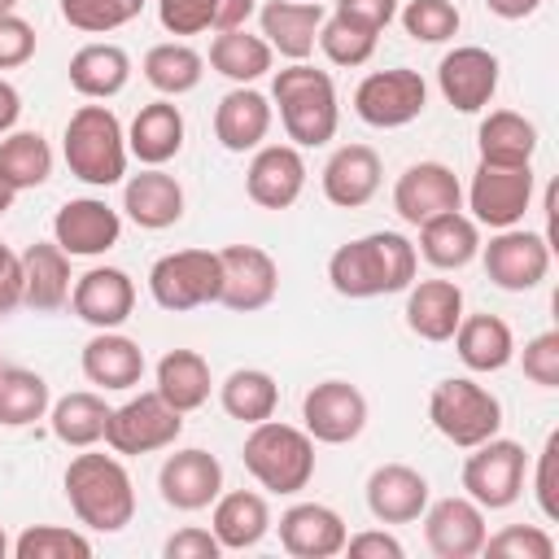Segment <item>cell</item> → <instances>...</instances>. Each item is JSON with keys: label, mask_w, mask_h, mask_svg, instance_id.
<instances>
[{"label": "cell", "mask_w": 559, "mask_h": 559, "mask_svg": "<svg viewBox=\"0 0 559 559\" xmlns=\"http://www.w3.org/2000/svg\"><path fill=\"white\" fill-rule=\"evenodd\" d=\"M415 266H419V253L402 231H371L341 245L328 258V280L341 297L367 301L384 293H406L415 284Z\"/></svg>", "instance_id": "1"}, {"label": "cell", "mask_w": 559, "mask_h": 559, "mask_svg": "<svg viewBox=\"0 0 559 559\" xmlns=\"http://www.w3.org/2000/svg\"><path fill=\"white\" fill-rule=\"evenodd\" d=\"M61 485H66L70 511L92 533H122L135 515V485L118 454H92L87 445L83 454L70 459Z\"/></svg>", "instance_id": "2"}, {"label": "cell", "mask_w": 559, "mask_h": 559, "mask_svg": "<svg viewBox=\"0 0 559 559\" xmlns=\"http://www.w3.org/2000/svg\"><path fill=\"white\" fill-rule=\"evenodd\" d=\"M271 100L280 105L284 135L297 148H319V144H328L336 135L341 105H336V83H332L328 70H314L306 61H293L288 70L275 74Z\"/></svg>", "instance_id": "3"}, {"label": "cell", "mask_w": 559, "mask_h": 559, "mask_svg": "<svg viewBox=\"0 0 559 559\" xmlns=\"http://www.w3.org/2000/svg\"><path fill=\"white\" fill-rule=\"evenodd\" d=\"M61 157L74 179L92 188H114L127 175V131L109 105H79L61 135Z\"/></svg>", "instance_id": "4"}, {"label": "cell", "mask_w": 559, "mask_h": 559, "mask_svg": "<svg viewBox=\"0 0 559 559\" xmlns=\"http://www.w3.org/2000/svg\"><path fill=\"white\" fill-rule=\"evenodd\" d=\"M240 459H245V472L271 493H301L314 480V441H310V432L293 428V424H280L275 415L262 419V424H249Z\"/></svg>", "instance_id": "5"}, {"label": "cell", "mask_w": 559, "mask_h": 559, "mask_svg": "<svg viewBox=\"0 0 559 559\" xmlns=\"http://www.w3.org/2000/svg\"><path fill=\"white\" fill-rule=\"evenodd\" d=\"M428 419H432V428L450 445L472 450V445L498 437V428H502V402L485 384H476L467 376H450V380L432 384V393H428Z\"/></svg>", "instance_id": "6"}, {"label": "cell", "mask_w": 559, "mask_h": 559, "mask_svg": "<svg viewBox=\"0 0 559 559\" xmlns=\"http://www.w3.org/2000/svg\"><path fill=\"white\" fill-rule=\"evenodd\" d=\"M218 284H223V266L218 253L210 249H175L148 266V293L170 314L218 301Z\"/></svg>", "instance_id": "7"}, {"label": "cell", "mask_w": 559, "mask_h": 559, "mask_svg": "<svg viewBox=\"0 0 559 559\" xmlns=\"http://www.w3.org/2000/svg\"><path fill=\"white\" fill-rule=\"evenodd\" d=\"M524 445L511 437H489L480 445H472V454L463 459V489L476 507L485 511H507L520 502L524 493Z\"/></svg>", "instance_id": "8"}, {"label": "cell", "mask_w": 559, "mask_h": 559, "mask_svg": "<svg viewBox=\"0 0 559 559\" xmlns=\"http://www.w3.org/2000/svg\"><path fill=\"white\" fill-rule=\"evenodd\" d=\"M179 432H183V415L153 389V393H140L109 411L105 445L114 454H153V450L175 445Z\"/></svg>", "instance_id": "9"}, {"label": "cell", "mask_w": 559, "mask_h": 559, "mask_svg": "<svg viewBox=\"0 0 559 559\" xmlns=\"http://www.w3.org/2000/svg\"><path fill=\"white\" fill-rule=\"evenodd\" d=\"M424 105H428V83L411 66L376 70V74H367L354 87V114L367 127H380V131H393V127L415 122L424 114Z\"/></svg>", "instance_id": "10"}, {"label": "cell", "mask_w": 559, "mask_h": 559, "mask_svg": "<svg viewBox=\"0 0 559 559\" xmlns=\"http://www.w3.org/2000/svg\"><path fill=\"white\" fill-rule=\"evenodd\" d=\"M533 205V166H489L480 162L467 183V210L476 227H520Z\"/></svg>", "instance_id": "11"}, {"label": "cell", "mask_w": 559, "mask_h": 559, "mask_svg": "<svg viewBox=\"0 0 559 559\" xmlns=\"http://www.w3.org/2000/svg\"><path fill=\"white\" fill-rule=\"evenodd\" d=\"M480 262L502 293H528L550 271V240L528 227H502L489 245H480Z\"/></svg>", "instance_id": "12"}, {"label": "cell", "mask_w": 559, "mask_h": 559, "mask_svg": "<svg viewBox=\"0 0 559 559\" xmlns=\"http://www.w3.org/2000/svg\"><path fill=\"white\" fill-rule=\"evenodd\" d=\"M301 428L319 445H349L367 428V397L349 380H319L301 397Z\"/></svg>", "instance_id": "13"}, {"label": "cell", "mask_w": 559, "mask_h": 559, "mask_svg": "<svg viewBox=\"0 0 559 559\" xmlns=\"http://www.w3.org/2000/svg\"><path fill=\"white\" fill-rule=\"evenodd\" d=\"M218 266H223V284H218V306L236 310V314H253L266 310L280 293V266L266 249L258 245H227L218 249Z\"/></svg>", "instance_id": "14"}, {"label": "cell", "mask_w": 559, "mask_h": 559, "mask_svg": "<svg viewBox=\"0 0 559 559\" xmlns=\"http://www.w3.org/2000/svg\"><path fill=\"white\" fill-rule=\"evenodd\" d=\"M393 210L402 223L419 227L437 214L463 210V183L445 162H415L393 183Z\"/></svg>", "instance_id": "15"}, {"label": "cell", "mask_w": 559, "mask_h": 559, "mask_svg": "<svg viewBox=\"0 0 559 559\" xmlns=\"http://www.w3.org/2000/svg\"><path fill=\"white\" fill-rule=\"evenodd\" d=\"M485 537V507H476L467 493L437 498L424 507V542L437 559H472L480 555Z\"/></svg>", "instance_id": "16"}, {"label": "cell", "mask_w": 559, "mask_h": 559, "mask_svg": "<svg viewBox=\"0 0 559 559\" xmlns=\"http://www.w3.org/2000/svg\"><path fill=\"white\" fill-rule=\"evenodd\" d=\"M118 236H122V214L100 197H74L52 214V240L70 258H100L118 245Z\"/></svg>", "instance_id": "17"}, {"label": "cell", "mask_w": 559, "mask_h": 559, "mask_svg": "<svg viewBox=\"0 0 559 559\" xmlns=\"http://www.w3.org/2000/svg\"><path fill=\"white\" fill-rule=\"evenodd\" d=\"M157 489H162V502L175 511H205L223 493V463L201 445L175 450L157 472Z\"/></svg>", "instance_id": "18"}, {"label": "cell", "mask_w": 559, "mask_h": 559, "mask_svg": "<svg viewBox=\"0 0 559 559\" xmlns=\"http://www.w3.org/2000/svg\"><path fill=\"white\" fill-rule=\"evenodd\" d=\"M437 87L459 114H480L498 92V57L480 44L450 48L437 66Z\"/></svg>", "instance_id": "19"}, {"label": "cell", "mask_w": 559, "mask_h": 559, "mask_svg": "<svg viewBox=\"0 0 559 559\" xmlns=\"http://www.w3.org/2000/svg\"><path fill=\"white\" fill-rule=\"evenodd\" d=\"M306 188V157L297 144H258L245 170V192L262 210H288Z\"/></svg>", "instance_id": "20"}, {"label": "cell", "mask_w": 559, "mask_h": 559, "mask_svg": "<svg viewBox=\"0 0 559 559\" xmlns=\"http://www.w3.org/2000/svg\"><path fill=\"white\" fill-rule=\"evenodd\" d=\"M70 310L96 328V332H109V328H122L135 310V284L122 266H92L74 280L70 288Z\"/></svg>", "instance_id": "21"}, {"label": "cell", "mask_w": 559, "mask_h": 559, "mask_svg": "<svg viewBox=\"0 0 559 559\" xmlns=\"http://www.w3.org/2000/svg\"><path fill=\"white\" fill-rule=\"evenodd\" d=\"M345 520L328 502H293L280 515V546L293 559H332L345 550Z\"/></svg>", "instance_id": "22"}, {"label": "cell", "mask_w": 559, "mask_h": 559, "mask_svg": "<svg viewBox=\"0 0 559 559\" xmlns=\"http://www.w3.org/2000/svg\"><path fill=\"white\" fill-rule=\"evenodd\" d=\"M22 306L35 314H52L70 301V253L57 240H35L22 253Z\"/></svg>", "instance_id": "23"}, {"label": "cell", "mask_w": 559, "mask_h": 559, "mask_svg": "<svg viewBox=\"0 0 559 559\" xmlns=\"http://www.w3.org/2000/svg\"><path fill=\"white\" fill-rule=\"evenodd\" d=\"M258 22H262V39L271 44V52L288 61H306L323 26V4L319 0H266L258 9Z\"/></svg>", "instance_id": "24"}, {"label": "cell", "mask_w": 559, "mask_h": 559, "mask_svg": "<svg viewBox=\"0 0 559 559\" xmlns=\"http://www.w3.org/2000/svg\"><path fill=\"white\" fill-rule=\"evenodd\" d=\"M380 153L371 144H341L323 166V197L336 210H358L380 192Z\"/></svg>", "instance_id": "25"}, {"label": "cell", "mask_w": 559, "mask_h": 559, "mask_svg": "<svg viewBox=\"0 0 559 559\" xmlns=\"http://www.w3.org/2000/svg\"><path fill=\"white\" fill-rule=\"evenodd\" d=\"M122 210L144 231H166L183 218V188L162 166H144L122 183Z\"/></svg>", "instance_id": "26"}, {"label": "cell", "mask_w": 559, "mask_h": 559, "mask_svg": "<svg viewBox=\"0 0 559 559\" xmlns=\"http://www.w3.org/2000/svg\"><path fill=\"white\" fill-rule=\"evenodd\" d=\"M424 507H428L424 472H415L406 463H380L367 476V511L380 524H411L424 515Z\"/></svg>", "instance_id": "27"}, {"label": "cell", "mask_w": 559, "mask_h": 559, "mask_svg": "<svg viewBox=\"0 0 559 559\" xmlns=\"http://www.w3.org/2000/svg\"><path fill=\"white\" fill-rule=\"evenodd\" d=\"M83 376L87 384L105 389V393H122V389H135L144 380V349L122 336L118 328L109 332H96L87 345H83Z\"/></svg>", "instance_id": "28"}, {"label": "cell", "mask_w": 559, "mask_h": 559, "mask_svg": "<svg viewBox=\"0 0 559 559\" xmlns=\"http://www.w3.org/2000/svg\"><path fill=\"white\" fill-rule=\"evenodd\" d=\"M266 131H271V100L258 87L240 83V87H231L218 100V109H214V140L227 153H253L266 140Z\"/></svg>", "instance_id": "29"}, {"label": "cell", "mask_w": 559, "mask_h": 559, "mask_svg": "<svg viewBox=\"0 0 559 559\" xmlns=\"http://www.w3.org/2000/svg\"><path fill=\"white\" fill-rule=\"evenodd\" d=\"M183 131H188L183 114H179V105L170 96L148 100V105H140V114L127 127V153L135 162H144V166H166L170 157H179Z\"/></svg>", "instance_id": "30"}, {"label": "cell", "mask_w": 559, "mask_h": 559, "mask_svg": "<svg viewBox=\"0 0 559 559\" xmlns=\"http://www.w3.org/2000/svg\"><path fill=\"white\" fill-rule=\"evenodd\" d=\"M463 319V288L454 280H419L406 288V328L419 341H450Z\"/></svg>", "instance_id": "31"}, {"label": "cell", "mask_w": 559, "mask_h": 559, "mask_svg": "<svg viewBox=\"0 0 559 559\" xmlns=\"http://www.w3.org/2000/svg\"><path fill=\"white\" fill-rule=\"evenodd\" d=\"M428 266L437 271H463L476 253H480V227L472 214L463 210H450V214H437L428 223H419V249H415Z\"/></svg>", "instance_id": "32"}, {"label": "cell", "mask_w": 559, "mask_h": 559, "mask_svg": "<svg viewBox=\"0 0 559 559\" xmlns=\"http://www.w3.org/2000/svg\"><path fill=\"white\" fill-rule=\"evenodd\" d=\"M450 341H454L459 362L480 376L502 371L515 358V336H511L507 319H498V314H463Z\"/></svg>", "instance_id": "33"}, {"label": "cell", "mask_w": 559, "mask_h": 559, "mask_svg": "<svg viewBox=\"0 0 559 559\" xmlns=\"http://www.w3.org/2000/svg\"><path fill=\"white\" fill-rule=\"evenodd\" d=\"M210 533L218 537L223 550H249L271 533V507L262 493L253 489H231L214 498V515H210Z\"/></svg>", "instance_id": "34"}, {"label": "cell", "mask_w": 559, "mask_h": 559, "mask_svg": "<svg viewBox=\"0 0 559 559\" xmlns=\"http://www.w3.org/2000/svg\"><path fill=\"white\" fill-rule=\"evenodd\" d=\"M127 79H131V57H127V48H118V44L92 39V44H83V48L70 57V87H74L79 96H87V100H109V96H118V92L127 87Z\"/></svg>", "instance_id": "35"}, {"label": "cell", "mask_w": 559, "mask_h": 559, "mask_svg": "<svg viewBox=\"0 0 559 559\" xmlns=\"http://www.w3.org/2000/svg\"><path fill=\"white\" fill-rule=\"evenodd\" d=\"M480 162L489 166H533L537 153V127L515 109H493L476 127Z\"/></svg>", "instance_id": "36"}, {"label": "cell", "mask_w": 559, "mask_h": 559, "mask_svg": "<svg viewBox=\"0 0 559 559\" xmlns=\"http://www.w3.org/2000/svg\"><path fill=\"white\" fill-rule=\"evenodd\" d=\"M109 402L92 389H79V393H66L48 406V424H52V437L70 450H87L96 441H105V428H109Z\"/></svg>", "instance_id": "37"}, {"label": "cell", "mask_w": 559, "mask_h": 559, "mask_svg": "<svg viewBox=\"0 0 559 559\" xmlns=\"http://www.w3.org/2000/svg\"><path fill=\"white\" fill-rule=\"evenodd\" d=\"M153 376H157L153 389H157L179 415H188V411H197V406L210 402L214 380H210V362H205L197 349H170V354H162Z\"/></svg>", "instance_id": "38"}, {"label": "cell", "mask_w": 559, "mask_h": 559, "mask_svg": "<svg viewBox=\"0 0 559 559\" xmlns=\"http://www.w3.org/2000/svg\"><path fill=\"white\" fill-rule=\"evenodd\" d=\"M144 83L162 96H188L201 87V74H205V57L183 44V39H166V44H153L144 52Z\"/></svg>", "instance_id": "39"}, {"label": "cell", "mask_w": 559, "mask_h": 559, "mask_svg": "<svg viewBox=\"0 0 559 559\" xmlns=\"http://www.w3.org/2000/svg\"><path fill=\"white\" fill-rule=\"evenodd\" d=\"M218 402H223V411H227L231 419H240V424H262V419H271L275 406H280V384H275V376L262 371V367H236V371L218 384Z\"/></svg>", "instance_id": "40"}, {"label": "cell", "mask_w": 559, "mask_h": 559, "mask_svg": "<svg viewBox=\"0 0 559 559\" xmlns=\"http://www.w3.org/2000/svg\"><path fill=\"white\" fill-rule=\"evenodd\" d=\"M271 61H275L271 44H266L262 35H249L245 26H236V31H218L214 44H210V66H214L223 79H231L236 87L262 79V74L271 70Z\"/></svg>", "instance_id": "41"}, {"label": "cell", "mask_w": 559, "mask_h": 559, "mask_svg": "<svg viewBox=\"0 0 559 559\" xmlns=\"http://www.w3.org/2000/svg\"><path fill=\"white\" fill-rule=\"evenodd\" d=\"M52 175V148L39 131H9L0 135V179L13 192L39 188Z\"/></svg>", "instance_id": "42"}, {"label": "cell", "mask_w": 559, "mask_h": 559, "mask_svg": "<svg viewBox=\"0 0 559 559\" xmlns=\"http://www.w3.org/2000/svg\"><path fill=\"white\" fill-rule=\"evenodd\" d=\"M52 406L48 380L31 367H0V428H26Z\"/></svg>", "instance_id": "43"}, {"label": "cell", "mask_w": 559, "mask_h": 559, "mask_svg": "<svg viewBox=\"0 0 559 559\" xmlns=\"http://www.w3.org/2000/svg\"><path fill=\"white\" fill-rule=\"evenodd\" d=\"M376 39H380V31H367V26H358V22L341 17V13H332V17H323L314 44L323 48V57H328L332 66H349V70H354V66L371 61Z\"/></svg>", "instance_id": "44"}, {"label": "cell", "mask_w": 559, "mask_h": 559, "mask_svg": "<svg viewBox=\"0 0 559 559\" xmlns=\"http://www.w3.org/2000/svg\"><path fill=\"white\" fill-rule=\"evenodd\" d=\"M13 555L17 559H87L92 542L79 528H66V524H31V528L17 533Z\"/></svg>", "instance_id": "45"}, {"label": "cell", "mask_w": 559, "mask_h": 559, "mask_svg": "<svg viewBox=\"0 0 559 559\" xmlns=\"http://www.w3.org/2000/svg\"><path fill=\"white\" fill-rule=\"evenodd\" d=\"M144 0H61V17L83 35H105L135 22Z\"/></svg>", "instance_id": "46"}, {"label": "cell", "mask_w": 559, "mask_h": 559, "mask_svg": "<svg viewBox=\"0 0 559 559\" xmlns=\"http://www.w3.org/2000/svg\"><path fill=\"white\" fill-rule=\"evenodd\" d=\"M459 22L463 17H459L454 0H406V9H402V26L419 44H445V39H454L459 35Z\"/></svg>", "instance_id": "47"}, {"label": "cell", "mask_w": 559, "mask_h": 559, "mask_svg": "<svg viewBox=\"0 0 559 559\" xmlns=\"http://www.w3.org/2000/svg\"><path fill=\"white\" fill-rule=\"evenodd\" d=\"M480 550L498 559H555V537L542 524H507L502 533L485 537Z\"/></svg>", "instance_id": "48"}, {"label": "cell", "mask_w": 559, "mask_h": 559, "mask_svg": "<svg viewBox=\"0 0 559 559\" xmlns=\"http://www.w3.org/2000/svg\"><path fill=\"white\" fill-rule=\"evenodd\" d=\"M520 367L537 389H559V332H537L520 349Z\"/></svg>", "instance_id": "49"}, {"label": "cell", "mask_w": 559, "mask_h": 559, "mask_svg": "<svg viewBox=\"0 0 559 559\" xmlns=\"http://www.w3.org/2000/svg\"><path fill=\"white\" fill-rule=\"evenodd\" d=\"M218 0H157V22L170 35H201L214 26Z\"/></svg>", "instance_id": "50"}, {"label": "cell", "mask_w": 559, "mask_h": 559, "mask_svg": "<svg viewBox=\"0 0 559 559\" xmlns=\"http://www.w3.org/2000/svg\"><path fill=\"white\" fill-rule=\"evenodd\" d=\"M533 498L546 520H559V432L546 437L537 450V472H533Z\"/></svg>", "instance_id": "51"}, {"label": "cell", "mask_w": 559, "mask_h": 559, "mask_svg": "<svg viewBox=\"0 0 559 559\" xmlns=\"http://www.w3.org/2000/svg\"><path fill=\"white\" fill-rule=\"evenodd\" d=\"M35 44H39V35H35V26H31L26 17L0 13V70L26 66V61L35 57Z\"/></svg>", "instance_id": "52"}, {"label": "cell", "mask_w": 559, "mask_h": 559, "mask_svg": "<svg viewBox=\"0 0 559 559\" xmlns=\"http://www.w3.org/2000/svg\"><path fill=\"white\" fill-rule=\"evenodd\" d=\"M162 555H166V559H218V555H223V546H218V537H214L210 528L188 524V528H179V533H170V537H166Z\"/></svg>", "instance_id": "53"}, {"label": "cell", "mask_w": 559, "mask_h": 559, "mask_svg": "<svg viewBox=\"0 0 559 559\" xmlns=\"http://www.w3.org/2000/svg\"><path fill=\"white\" fill-rule=\"evenodd\" d=\"M345 550H349L354 559H402V555H406V546H402L393 533H384V528H367V533L345 537Z\"/></svg>", "instance_id": "54"}, {"label": "cell", "mask_w": 559, "mask_h": 559, "mask_svg": "<svg viewBox=\"0 0 559 559\" xmlns=\"http://www.w3.org/2000/svg\"><path fill=\"white\" fill-rule=\"evenodd\" d=\"M336 13L367 31H384L397 17V0H336Z\"/></svg>", "instance_id": "55"}, {"label": "cell", "mask_w": 559, "mask_h": 559, "mask_svg": "<svg viewBox=\"0 0 559 559\" xmlns=\"http://www.w3.org/2000/svg\"><path fill=\"white\" fill-rule=\"evenodd\" d=\"M22 306V258L13 253L4 266H0V319L13 314Z\"/></svg>", "instance_id": "56"}, {"label": "cell", "mask_w": 559, "mask_h": 559, "mask_svg": "<svg viewBox=\"0 0 559 559\" xmlns=\"http://www.w3.org/2000/svg\"><path fill=\"white\" fill-rule=\"evenodd\" d=\"M253 9H258V0H218L210 31H236V26H245L253 17Z\"/></svg>", "instance_id": "57"}, {"label": "cell", "mask_w": 559, "mask_h": 559, "mask_svg": "<svg viewBox=\"0 0 559 559\" xmlns=\"http://www.w3.org/2000/svg\"><path fill=\"white\" fill-rule=\"evenodd\" d=\"M485 9L493 17H502V22H524V17H533L542 9V0H485Z\"/></svg>", "instance_id": "58"}, {"label": "cell", "mask_w": 559, "mask_h": 559, "mask_svg": "<svg viewBox=\"0 0 559 559\" xmlns=\"http://www.w3.org/2000/svg\"><path fill=\"white\" fill-rule=\"evenodd\" d=\"M17 114H22V96H17L13 83L0 79V135H9L17 127Z\"/></svg>", "instance_id": "59"}, {"label": "cell", "mask_w": 559, "mask_h": 559, "mask_svg": "<svg viewBox=\"0 0 559 559\" xmlns=\"http://www.w3.org/2000/svg\"><path fill=\"white\" fill-rule=\"evenodd\" d=\"M13 197H17V192H13V188H9L4 179H0V218H4L9 210H13Z\"/></svg>", "instance_id": "60"}, {"label": "cell", "mask_w": 559, "mask_h": 559, "mask_svg": "<svg viewBox=\"0 0 559 559\" xmlns=\"http://www.w3.org/2000/svg\"><path fill=\"white\" fill-rule=\"evenodd\" d=\"M9 258H13V249H9V245H4V240H0V266H4V262H9Z\"/></svg>", "instance_id": "61"}, {"label": "cell", "mask_w": 559, "mask_h": 559, "mask_svg": "<svg viewBox=\"0 0 559 559\" xmlns=\"http://www.w3.org/2000/svg\"><path fill=\"white\" fill-rule=\"evenodd\" d=\"M17 9V0H0V13H13Z\"/></svg>", "instance_id": "62"}, {"label": "cell", "mask_w": 559, "mask_h": 559, "mask_svg": "<svg viewBox=\"0 0 559 559\" xmlns=\"http://www.w3.org/2000/svg\"><path fill=\"white\" fill-rule=\"evenodd\" d=\"M4 550H9V542H4V533H0V559H4Z\"/></svg>", "instance_id": "63"}]
</instances>
